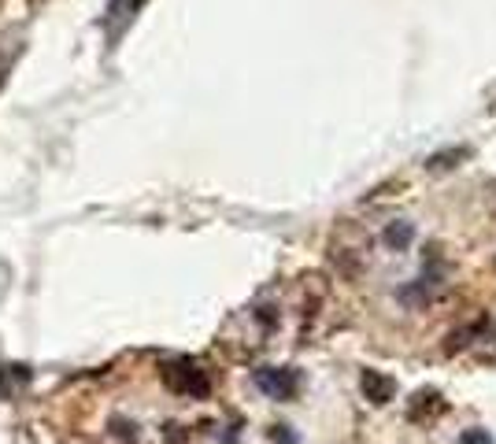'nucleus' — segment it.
I'll list each match as a JSON object with an SVG mask.
<instances>
[{
  "label": "nucleus",
  "instance_id": "nucleus-1",
  "mask_svg": "<svg viewBox=\"0 0 496 444\" xmlns=\"http://www.w3.org/2000/svg\"><path fill=\"white\" fill-rule=\"evenodd\" d=\"M363 389H367V397H371L374 404L393 400V392H396V385L389 382V377H382V374H367V377H363Z\"/></svg>",
  "mask_w": 496,
  "mask_h": 444
},
{
  "label": "nucleus",
  "instance_id": "nucleus-2",
  "mask_svg": "<svg viewBox=\"0 0 496 444\" xmlns=\"http://www.w3.org/2000/svg\"><path fill=\"white\" fill-rule=\"evenodd\" d=\"M459 444H492V437L485 430H467V433L459 437Z\"/></svg>",
  "mask_w": 496,
  "mask_h": 444
}]
</instances>
